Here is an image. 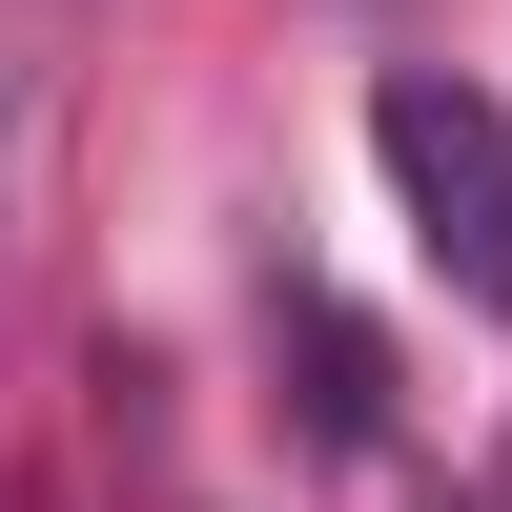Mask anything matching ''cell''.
I'll return each mask as SVG.
<instances>
[{"label":"cell","instance_id":"obj_1","mask_svg":"<svg viewBox=\"0 0 512 512\" xmlns=\"http://www.w3.org/2000/svg\"><path fill=\"white\" fill-rule=\"evenodd\" d=\"M369 164H390L431 287L512 328V103H492V82H451V62H390V82H369Z\"/></svg>","mask_w":512,"mask_h":512},{"label":"cell","instance_id":"obj_2","mask_svg":"<svg viewBox=\"0 0 512 512\" xmlns=\"http://www.w3.org/2000/svg\"><path fill=\"white\" fill-rule=\"evenodd\" d=\"M267 349H308V431H328V451L390 431V369H369V328L328 308V287H267Z\"/></svg>","mask_w":512,"mask_h":512}]
</instances>
